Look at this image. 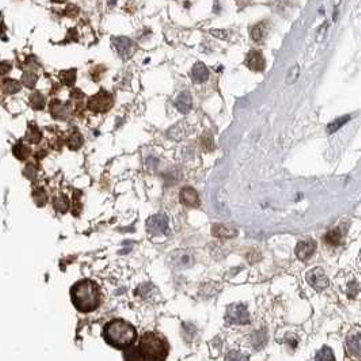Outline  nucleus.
Listing matches in <instances>:
<instances>
[{
	"label": "nucleus",
	"instance_id": "nucleus-1",
	"mask_svg": "<svg viewBox=\"0 0 361 361\" xmlns=\"http://www.w3.org/2000/svg\"><path fill=\"white\" fill-rule=\"evenodd\" d=\"M138 330L134 328L132 323L126 322L124 319H113L106 323L104 328V341L110 346L121 350H126L133 346V344L138 341Z\"/></svg>",
	"mask_w": 361,
	"mask_h": 361
},
{
	"label": "nucleus",
	"instance_id": "nucleus-2",
	"mask_svg": "<svg viewBox=\"0 0 361 361\" xmlns=\"http://www.w3.org/2000/svg\"><path fill=\"white\" fill-rule=\"evenodd\" d=\"M72 303L78 311L88 314L100 306V286L92 280L78 281L71 290Z\"/></svg>",
	"mask_w": 361,
	"mask_h": 361
},
{
	"label": "nucleus",
	"instance_id": "nucleus-3",
	"mask_svg": "<svg viewBox=\"0 0 361 361\" xmlns=\"http://www.w3.org/2000/svg\"><path fill=\"white\" fill-rule=\"evenodd\" d=\"M138 348L144 361H166L170 353L166 338L155 332H144Z\"/></svg>",
	"mask_w": 361,
	"mask_h": 361
},
{
	"label": "nucleus",
	"instance_id": "nucleus-4",
	"mask_svg": "<svg viewBox=\"0 0 361 361\" xmlns=\"http://www.w3.org/2000/svg\"><path fill=\"white\" fill-rule=\"evenodd\" d=\"M227 320L232 324H247L250 323V314L242 303L231 304L227 310Z\"/></svg>",
	"mask_w": 361,
	"mask_h": 361
},
{
	"label": "nucleus",
	"instance_id": "nucleus-5",
	"mask_svg": "<svg viewBox=\"0 0 361 361\" xmlns=\"http://www.w3.org/2000/svg\"><path fill=\"white\" fill-rule=\"evenodd\" d=\"M88 109L96 113H104V112H109L113 106V98L112 95L108 94L106 91H100V94L91 96L88 100Z\"/></svg>",
	"mask_w": 361,
	"mask_h": 361
},
{
	"label": "nucleus",
	"instance_id": "nucleus-6",
	"mask_svg": "<svg viewBox=\"0 0 361 361\" xmlns=\"http://www.w3.org/2000/svg\"><path fill=\"white\" fill-rule=\"evenodd\" d=\"M306 278H307V282L312 286L314 290H318V292H322L323 290H326L328 284H330L328 276H326V273H324L323 269H320V268H315V269H312L311 272H308L307 276H306Z\"/></svg>",
	"mask_w": 361,
	"mask_h": 361
},
{
	"label": "nucleus",
	"instance_id": "nucleus-7",
	"mask_svg": "<svg viewBox=\"0 0 361 361\" xmlns=\"http://www.w3.org/2000/svg\"><path fill=\"white\" fill-rule=\"evenodd\" d=\"M345 345H346L348 354L354 360L361 361V332H350L348 336Z\"/></svg>",
	"mask_w": 361,
	"mask_h": 361
},
{
	"label": "nucleus",
	"instance_id": "nucleus-8",
	"mask_svg": "<svg viewBox=\"0 0 361 361\" xmlns=\"http://www.w3.org/2000/svg\"><path fill=\"white\" fill-rule=\"evenodd\" d=\"M148 231L154 235H162L168 231V218L164 214H155L147 223Z\"/></svg>",
	"mask_w": 361,
	"mask_h": 361
},
{
	"label": "nucleus",
	"instance_id": "nucleus-9",
	"mask_svg": "<svg viewBox=\"0 0 361 361\" xmlns=\"http://www.w3.org/2000/svg\"><path fill=\"white\" fill-rule=\"evenodd\" d=\"M114 46H116V50L120 56L122 58H128L133 54V50H134V44L133 41H130L129 38L126 37H118L114 38L113 40Z\"/></svg>",
	"mask_w": 361,
	"mask_h": 361
},
{
	"label": "nucleus",
	"instance_id": "nucleus-10",
	"mask_svg": "<svg viewBox=\"0 0 361 361\" xmlns=\"http://www.w3.org/2000/svg\"><path fill=\"white\" fill-rule=\"evenodd\" d=\"M246 64L254 72H262L265 71L266 68L265 57L262 56V53L258 52V50H252L247 54Z\"/></svg>",
	"mask_w": 361,
	"mask_h": 361
},
{
	"label": "nucleus",
	"instance_id": "nucleus-11",
	"mask_svg": "<svg viewBox=\"0 0 361 361\" xmlns=\"http://www.w3.org/2000/svg\"><path fill=\"white\" fill-rule=\"evenodd\" d=\"M316 247H318L316 242H314L311 239L310 240H302L296 247V256L302 261H306V260H308L314 256V252H316Z\"/></svg>",
	"mask_w": 361,
	"mask_h": 361
},
{
	"label": "nucleus",
	"instance_id": "nucleus-12",
	"mask_svg": "<svg viewBox=\"0 0 361 361\" xmlns=\"http://www.w3.org/2000/svg\"><path fill=\"white\" fill-rule=\"evenodd\" d=\"M180 201H182V204L186 205V206L196 208V206L200 205L198 193H197L193 188H185V189H182V192H180Z\"/></svg>",
	"mask_w": 361,
	"mask_h": 361
},
{
	"label": "nucleus",
	"instance_id": "nucleus-13",
	"mask_svg": "<svg viewBox=\"0 0 361 361\" xmlns=\"http://www.w3.org/2000/svg\"><path fill=\"white\" fill-rule=\"evenodd\" d=\"M176 110L182 114H188L193 108V98L190 92L185 91V92H180L178 95V98L176 100Z\"/></svg>",
	"mask_w": 361,
	"mask_h": 361
},
{
	"label": "nucleus",
	"instance_id": "nucleus-14",
	"mask_svg": "<svg viewBox=\"0 0 361 361\" xmlns=\"http://www.w3.org/2000/svg\"><path fill=\"white\" fill-rule=\"evenodd\" d=\"M209 70L202 62H197L192 70V79L194 83H205L209 79Z\"/></svg>",
	"mask_w": 361,
	"mask_h": 361
},
{
	"label": "nucleus",
	"instance_id": "nucleus-15",
	"mask_svg": "<svg viewBox=\"0 0 361 361\" xmlns=\"http://www.w3.org/2000/svg\"><path fill=\"white\" fill-rule=\"evenodd\" d=\"M268 34H269V24L268 22H261V24H256L252 28V40L256 44L264 42V40L268 37Z\"/></svg>",
	"mask_w": 361,
	"mask_h": 361
},
{
	"label": "nucleus",
	"instance_id": "nucleus-16",
	"mask_svg": "<svg viewBox=\"0 0 361 361\" xmlns=\"http://www.w3.org/2000/svg\"><path fill=\"white\" fill-rule=\"evenodd\" d=\"M50 113L54 118L66 120L70 117V108L60 100H53L50 104Z\"/></svg>",
	"mask_w": 361,
	"mask_h": 361
},
{
	"label": "nucleus",
	"instance_id": "nucleus-17",
	"mask_svg": "<svg viewBox=\"0 0 361 361\" xmlns=\"http://www.w3.org/2000/svg\"><path fill=\"white\" fill-rule=\"evenodd\" d=\"M188 133H189V126L186 125V122H180L168 130V138L176 142H180L188 136Z\"/></svg>",
	"mask_w": 361,
	"mask_h": 361
},
{
	"label": "nucleus",
	"instance_id": "nucleus-18",
	"mask_svg": "<svg viewBox=\"0 0 361 361\" xmlns=\"http://www.w3.org/2000/svg\"><path fill=\"white\" fill-rule=\"evenodd\" d=\"M350 120H352V116H349V114H348V116H344V117H340V118L337 120H334L332 124H328V133L332 134V133L338 132V130H340L342 126H345Z\"/></svg>",
	"mask_w": 361,
	"mask_h": 361
},
{
	"label": "nucleus",
	"instance_id": "nucleus-19",
	"mask_svg": "<svg viewBox=\"0 0 361 361\" xmlns=\"http://www.w3.org/2000/svg\"><path fill=\"white\" fill-rule=\"evenodd\" d=\"M20 88H22L20 83L16 80H14V79H7V80L3 82V90H4L6 94H8V95L16 94V92L20 91Z\"/></svg>",
	"mask_w": 361,
	"mask_h": 361
},
{
	"label": "nucleus",
	"instance_id": "nucleus-20",
	"mask_svg": "<svg viewBox=\"0 0 361 361\" xmlns=\"http://www.w3.org/2000/svg\"><path fill=\"white\" fill-rule=\"evenodd\" d=\"M14 155L20 160H26L32 155V151H30V148L28 146H24V142H18L14 147Z\"/></svg>",
	"mask_w": 361,
	"mask_h": 361
},
{
	"label": "nucleus",
	"instance_id": "nucleus-21",
	"mask_svg": "<svg viewBox=\"0 0 361 361\" xmlns=\"http://www.w3.org/2000/svg\"><path fill=\"white\" fill-rule=\"evenodd\" d=\"M315 361H336L334 353L328 346H323L320 350H318L316 356H315Z\"/></svg>",
	"mask_w": 361,
	"mask_h": 361
},
{
	"label": "nucleus",
	"instance_id": "nucleus-22",
	"mask_svg": "<svg viewBox=\"0 0 361 361\" xmlns=\"http://www.w3.org/2000/svg\"><path fill=\"white\" fill-rule=\"evenodd\" d=\"M66 146L70 147V150L72 151H76V150H79V148L83 146V136H82L79 132H75L72 134L71 138H68V142H66Z\"/></svg>",
	"mask_w": 361,
	"mask_h": 361
},
{
	"label": "nucleus",
	"instance_id": "nucleus-23",
	"mask_svg": "<svg viewBox=\"0 0 361 361\" xmlns=\"http://www.w3.org/2000/svg\"><path fill=\"white\" fill-rule=\"evenodd\" d=\"M41 138H42V133L38 128L36 126H32V128L28 129V133H26V140L28 142H32V144H38V142H41Z\"/></svg>",
	"mask_w": 361,
	"mask_h": 361
},
{
	"label": "nucleus",
	"instance_id": "nucleus-24",
	"mask_svg": "<svg viewBox=\"0 0 361 361\" xmlns=\"http://www.w3.org/2000/svg\"><path fill=\"white\" fill-rule=\"evenodd\" d=\"M124 358L125 361H144L142 356L138 352V348H129L124 352Z\"/></svg>",
	"mask_w": 361,
	"mask_h": 361
},
{
	"label": "nucleus",
	"instance_id": "nucleus-25",
	"mask_svg": "<svg viewBox=\"0 0 361 361\" xmlns=\"http://www.w3.org/2000/svg\"><path fill=\"white\" fill-rule=\"evenodd\" d=\"M30 104L33 106V109L36 110H41L44 109V106L46 104V100H45V96L42 94H40V92H34L32 95V98H30Z\"/></svg>",
	"mask_w": 361,
	"mask_h": 361
},
{
	"label": "nucleus",
	"instance_id": "nucleus-26",
	"mask_svg": "<svg viewBox=\"0 0 361 361\" xmlns=\"http://www.w3.org/2000/svg\"><path fill=\"white\" fill-rule=\"evenodd\" d=\"M37 75L33 74V72H26V74H24V76H22V84L28 87V88H33L34 86L37 84Z\"/></svg>",
	"mask_w": 361,
	"mask_h": 361
},
{
	"label": "nucleus",
	"instance_id": "nucleus-27",
	"mask_svg": "<svg viewBox=\"0 0 361 361\" xmlns=\"http://www.w3.org/2000/svg\"><path fill=\"white\" fill-rule=\"evenodd\" d=\"M299 74H300V66H292L290 70V72H288V75H286V80H285V83L288 86H292L294 83H296L298 78H299Z\"/></svg>",
	"mask_w": 361,
	"mask_h": 361
},
{
	"label": "nucleus",
	"instance_id": "nucleus-28",
	"mask_svg": "<svg viewBox=\"0 0 361 361\" xmlns=\"http://www.w3.org/2000/svg\"><path fill=\"white\" fill-rule=\"evenodd\" d=\"M62 83H64V84L68 86V87H72V86L75 84V82H76V71L75 70H71V71L62 72Z\"/></svg>",
	"mask_w": 361,
	"mask_h": 361
},
{
	"label": "nucleus",
	"instance_id": "nucleus-29",
	"mask_svg": "<svg viewBox=\"0 0 361 361\" xmlns=\"http://www.w3.org/2000/svg\"><path fill=\"white\" fill-rule=\"evenodd\" d=\"M326 242L330 243V244H338V243L341 242V232H340V230H332V231H330V232L326 235Z\"/></svg>",
	"mask_w": 361,
	"mask_h": 361
},
{
	"label": "nucleus",
	"instance_id": "nucleus-30",
	"mask_svg": "<svg viewBox=\"0 0 361 361\" xmlns=\"http://www.w3.org/2000/svg\"><path fill=\"white\" fill-rule=\"evenodd\" d=\"M226 361H248V357L238 350H231L226 357Z\"/></svg>",
	"mask_w": 361,
	"mask_h": 361
},
{
	"label": "nucleus",
	"instance_id": "nucleus-31",
	"mask_svg": "<svg viewBox=\"0 0 361 361\" xmlns=\"http://www.w3.org/2000/svg\"><path fill=\"white\" fill-rule=\"evenodd\" d=\"M328 22H324V24L318 28V34H316V42H323L324 41V38L328 36Z\"/></svg>",
	"mask_w": 361,
	"mask_h": 361
},
{
	"label": "nucleus",
	"instance_id": "nucleus-32",
	"mask_svg": "<svg viewBox=\"0 0 361 361\" xmlns=\"http://www.w3.org/2000/svg\"><path fill=\"white\" fill-rule=\"evenodd\" d=\"M210 34H212L214 37L218 38V40H223V41H227V40H230V37H231L230 32H227V30H218V28L210 30Z\"/></svg>",
	"mask_w": 361,
	"mask_h": 361
},
{
	"label": "nucleus",
	"instance_id": "nucleus-33",
	"mask_svg": "<svg viewBox=\"0 0 361 361\" xmlns=\"http://www.w3.org/2000/svg\"><path fill=\"white\" fill-rule=\"evenodd\" d=\"M202 147H204L205 151H212L214 150V140H212V136L208 134V133L202 136Z\"/></svg>",
	"mask_w": 361,
	"mask_h": 361
},
{
	"label": "nucleus",
	"instance_id": "nucleus-34",
	"mask_svg": "<svg viewBox=\"0 0 361 361\" xmlns=\"http://www.w3.org/2000/svg\"><path fill=\"white\" fill-rule=\"evenodd\" d=\"M54 206H56V209H58L60 212H66V209H68V200H66V197L56 198V201H54Z\"/></svg>",
	"mask_w": 361,
	"mask_h": 361
},
{
	"label": "nucleus",
	"instance_id": "nucleus-35",
	"mask_svg": "<svg viewBox=\"0 0 361 361\" xmlns=\"http://www.w3.org/2000/svg\"><path fill=\"white\" fill-rule=\"evenodd\" d=\"M11 71V62H0V76L7 75Z\"/></svg>",
	"mask_w": 361,
	"mask_h": 361
},
{
	"label": "nucleus",
	"instance_id": "nucleus-36",
	"mask_svg": "<svg viewBox=\"0 0 361 361\" xmlns=\"http://www.w3.org/2000/svg\"><path fill=\"white\" fill-rule=\"evenodd\" d=\"M341 2L342 0H332V7H334V10L337 11V8L341 6Z\"/></svg>",
	"mask_w": 361,
	"mask_h": 361
},
{
	"label": "nucleus",
	"instance_id": "nucleus-37",
	"mask_svg": "<svg viewBox=\"0 0 361 361\" xmlns=\"http://www.w3.org/2000/svg\"><path fill=\"white\" fill-rule=\"evenodd\" d=\"M53 2H56V3H64L66 0H53Z\"/></svg>",
	"mask_w": 361,
	"mask_h": 361
},
{
	"label": "nucleus",
	"instance_id": "nucleus-38",
	"mask_svg": "<svg viewBox=\"0 0 361 361\" xmlns=\"http://www.w3.org/2000/svg\"><path fill=\"white\" fill-rule=\"evenodd\" d=\"M114 2H116V0H110V6H113Z\"/></svg>",
	"mask_w": 361,
	"mask_h": 361
},
{
	"label": "nucleus",
	"instance_id": "nucleus-39",
	"mask_svg": "<svg viewBox=\"0 0 361 361\" xmlns=\"http://www.w3.org/2000/svg\"><path fill=\"white\" fill-rule=\"evenodd\" d=\"M360 260H361V256H360Z\"/></svg>",
	"mask_w": 361,
	"mask_h": 361
}]
</instances>
